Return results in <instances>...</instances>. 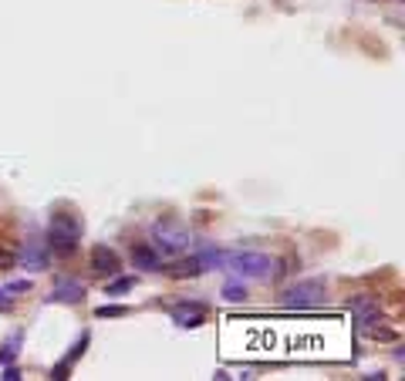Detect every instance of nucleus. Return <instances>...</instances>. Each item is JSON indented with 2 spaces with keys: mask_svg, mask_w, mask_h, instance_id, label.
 I'll return each instance as SVG.
<instances>
[{
  "mask_svg": "<svg viewBox=\"0 0 405 381\" xmlns=\"http://www.w3.org/2000/svg\"><path fill=\"white\" fill-rule=\"evenodd\" d=\"M81 216L78 213H54L51 216V227H47V246L54 250V253H61V257H68V253H75L78 250V240H81Z\"/></svg>",
  "mask_w": 405,
  "mask_h": 381,
  "instance_id": "nucleus-1",
  "label": "nucleus"
},
{
  "mask_svg": "<svg viewBox=\"0 0 405 381\" xmlns=\"http://www.w3.org/2000/svg\"><path fill=\"white\" fill-rule=\"evenodd\" d=\"M152 246H156L159 253H169V257L186 253V246H189V229L183 227L176 216H159V220L152 223Z\"/></svg>",
  "mask_w": 405,
  "mask_h": 381,
  "instance_id": "nucleus-2",
  "label": "nucleus"
},
{
  "mask_svg": "<svg viewBox=\"0 0 405 381\" xmlns=\"http://www.w3.org/2000/svg\"><path fill=\"white\" fill-rule=\"evenodd\" d=\"M223 267H230L233 273H240L246 280H267L270 273H274V260L267 257V253H260V250H243V253H227V264Z\"/></svg>",
  "mask_w": 405,
  "mask_h": 381,
  "instance_id": "nucleus-3",
  "label": "nucleus"
},
{
  "mask_svg": "<svg viewBox=\"0 0 405 381\" xmlns=\"http://www.w3.org/2000/svg\"><path fill=\"white\" fill-rule=\"evenodd\" d=\"M281 304L287 310H311V307H321L324 304V284L321 280H304L290 290H284Z\"/></svg>",
  "mask_w": 405,
  "mask_h": 381,
  "instance_id": "nucleus-4",
  "label": "nucleus"
},
{
  "mask_svg": "<svg viewBox=\"0 0 405 381\" xmlns=\"http://www.w3.org/2000/svg\"><path fill=\"white\" fill-rule=\"evenodd\" d=\"M17 260L31 270V273H44L47 264H51V246H47V240H27Z\"/></svg>",
  "mask_w": 405,
  "mask_h": 381,
  "instance_id": "nucleus-5",
  "label": "nucleus"
},
{
  "mask_svg": "<svg viewBox=\"0 0 405 381\" xmlns=\"http://www.w3.org/2000/svg\"><path fill=\"white\" fill-rule=\"evenodd\" d=\"M91 270H95V273H105V277L121 273V257L112 250V246L95 243V250H91Z\"/></svg>",
  "mask_w": 405,
  "mask_h": 381,
  "instance_id": "nucleus-6",
  "label": "nucleus"
},
{
  "mask_svg": "<svg viewBox=\"0 0 405 381\" xmlns=\"http://www.w3.org/2000/svg\"><path fill=\"white\" fill-rule=\"evenodd\" d=\"M348 307L355 310V317H358V324H362V327H371V324H378V321L385 317V314H382V307L375 304L371 297H351V301H348Z\"/></svg>",
  "mask_w": 405,
  "mask_h": 381,
  "instance_id": "nucleus-7",
  "label": "nucleus"
},
{
  "mask_svg": "<svg viewBox=\"0 0 405 381\" xmlns=\"http://www.w3.org/2000/svg\"><path fill=\"white\" fill-rule=\"evenodd\" d=\"M47 301H51V304H81V301H84V287H81L78 280H61V284L47 294Z\"/></svg>",
  "mask_w": 405,
  "mask_h": 381,
  "instance_id": "nucleus-8",
  "label": "nucleus"
},
{
  "mask_svg": "<svg viewBox=\"0 0 405 381\" xmlns=\"http://www.w3.org/2000/svg\"><path fill=\"white\" fill-rule=\"evenodd\" d=\"M202 317H206V307L202 304H176L172 307V321L179 327H200Z\"/></svg>",
  "mask_w": 405,
  "mask_h": 381,
  "instance_id": "nucleus-9",
  "label": "nucleus"
},
{
  "mask_svg": "<svg viewBox=\"0 0 405 381\" xmlns=\"http://www.w3.org/2000/svg\"><path fill=\"white\" fill-rule=\"evenodd\" d=\"M132 264H135L139 270H149V273L162 270L159 250H152V246H146V243H135V246H132Z\"/></svg>",
  "mask_w": 405,
  "mask_h": 381,
  "instance_id": "nucleus-10",
  "label": "nucleus"
},
{
  "mask_svg": "<svg viewBox=\"0 0 405 381\" xmlns=\"http://www.w3.org/2000/svg\"><path fill=\"white\" fill-rule=\"evenodd\" d=\"M172 280H193V277H200L202 267H200V260L193 257V260H183V264H176V267H169L165 270Z\"/></svg>",
  "mask_w": 405,
  "mask_h": 381,
  "instance_id": "nucleus-11",
  "label": "nucleus"
},
{
  "mask_svg": "<svg viewBox=\"0 0 405 381\" xmlns=\"http://www.w3.org/2000/svg\"><path fill=\"white\" fill-rule=\"evenodd\" d=\"M84 344H88V334H81L78 338V344H75V351H71V358H65V361H61V365H58V368H54V371H51V378H68V375H65V371H71V365H75V361H78L81 354H84Z\"/></svg>",
  "mask_w": 405,
  "mask_h": 381,
  "instance_id": "nucleus-12",
  "label": "nucleus"
},
{
  "mask_svg": "<svg viewBox=\"0 0 405 381\" xmlns=\"http://www.w3.org/2000/svg\"><path fill=\"white\" fill-rule=\"evenodd\" d=\"M200 267L202 270H220L223 264H227V253L223 250H216V246H206V250H200Z\"/></svg>",
  "mask_w": 405,
  "mask_h": 381,
  "instance_id": "nucleus-13",
  "label": "nucleus"
},
{
  "mask_svg": "<svg viewBox=\"0 0 405 381\" xmlns=\"http://www.w3.org/2000/svg\"><path fill=\"white\" fill-rule=\"evenodd\" d=\"M243 297H246L243 284H227V287H223V301H230V304H240Z\"/></svg>",
  "mask_w": 405,
  "mask_h": 381,
  "instance_id": "nucleus-14",
  "label": "nucleus"
},
{
  "mask_svg": "<svg viewBox=\"0 0 405 381\" xmlns=\"http://www.w3.org/2000/svg\"><path fill=\"white\" fill-rule=\"evenodd\" d=\"M132 287H135V280H132V277H119L115 284H108V290H105V294H112V297H121V294H125V290H132Z\"/></svg>",
  "mask_w": 405,
  "mask_h": 381,
  "instance_id": "nucleus-15",
  "label": "nucleus"
},
{
  "mask_svg": "<svg viewBox=\"0 0 405 381\" xmlns=\"http://www.w3.org/2000/svg\"><path fill=\"white\" fill-rule=\"evenodd\" d=\"M125 314H128L125 304H108V307H98L95 310V317H125Z\"/></svg>",
  "mask_w": 405,
  "mask_h": 381,
  "instance_id": "nucleus-16",
  "label": "nucleus"
},
{
  "mask_svg": "<svg viewBox=\"0 0 405 381\" xmlns=\"http://www.w3.org/2000/svg\"><path fill=\"white\" fill-rule=\"evenodd\" d=\"M14 264H17V253L10 246H0V270H10Z\"/></svg>",
  "mask_w": 405,
  "mask_h": 381,
  "instance_id": "nucleus-17",
  "label": "nucleus"
},
{
  "mask_svg": "<svg viewBox=\"0 0 405 381\" xmlns=\"http://www.w3.org/2000/svg\"><path fill=\"white\" fill-rule=\"evenodd\" d=\"M27 287H31L27 280H17V284H10V287H7V294H17V290H27Z\"/></svg>",
  "mask_w": 405,
  "mask_h": 381,
  "instance_id": "nucleus-18",
  "label": "nucleus"
},
{
  "mask_svg": "<svg viewBox=\"0 0 405 381\" xmlns=\"http://www.w3.org/2000/svg\"><path fill=\"white\" fill-rule=\"evenodd\" d=\"M7 307H10V301H7V297H3V290H0V310H7Z\"/></svg>",
  "mask_w": 405,
  "mask_h": 381,
  "instance_id": "nucleus-19",
  "label": "nucleus"
}]
</instances>
